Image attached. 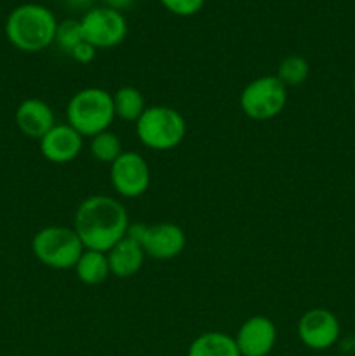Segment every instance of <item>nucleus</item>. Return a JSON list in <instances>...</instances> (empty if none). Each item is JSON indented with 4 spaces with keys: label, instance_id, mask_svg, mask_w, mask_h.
Masks as SVG:
<instances>
[{
    "label": "nucleus",
    "instance_id": "nucleus-1",
    "mask_svg": "<svg viewBox=\"0 0 355 356\" xmlns=\"http://www.w3.org/2000/svg\"><path fill=\"white\" fill-rule=\"evenodd\" d=\"M131 219L120 200L108 195H93L82 200L73 216V229L84 249L108 252L127 236Z\"/></svg>",
    "mask_w": 355,
    "mask_h": 356
},
{
    "label": "nucleus",
    "instance_id": "nucleus-2",
    "mask_svg": "<svg viewBox=\"0 0 355 356\" xmlns=\"http://www.w3.org/2000/svg\"><path fill=\"white\" fill-rule=\"evenodd\" d=\"M58 19L51 9L40 3L17 6L7 16V40L23 52H40L54 44Z\"/></svg>",
    "mask_w": 355,
    "mask_h": 356
},
{
    "label": "nucleus",
    "instance_id": "nucleus-3",
    "mask_svg": "<svg viewBox=\"0 0 355 356\" xmlns=\"http://www.w3.org/2000/svg\"><path fill=\"white\" fill-rule=\"evenodd\" d=\"M66 120L82 138H93L108 131L115 120L113 97L101 87L80 89L70 97Z\"/></svg>",
    "mask_w": 355,
    "mask_h": 356
},
{
    "label": "nucleus",
    "instance_id": "nucleus-4",
    "mask_svg": "<svg viewBox=\"0 0 355 356\" xmlns=\"http://www.w3.org/2000/svg\"><path fill=\"white\" fill-rule=\"evenodd\" d=\"M136 134L143 146L153 152H167L183 143L187 122L183 115L171 106L153 104L136 122Z\"/></svg>",
    "mask_w": 355,
    "mask_h": 356
},
{
    "label": "nucleus",
    "instance_id": "nucleus-5",
    "mask_svg": "<svg viewBox=\"0 0 355 356\" xmlns=\"http://www.w3.org/2000/svg\"><path fill=\"white\" fill-rule=\"evenodd\" d=\"M33 256L52 270H73L84 249L79 235L66 226H47L31 240Z\"/></svg>",
    "mask_w": 355,
    "mask_h": 356
},
{
    "label": "nucleus",
    "instance_id": "nucleus-6",
    "mask_svg": "<svg viewBox=\"0 0 355 356\" xmlns=\"http://www.w3.org/2000/svg\"><path fill=\"white\" fill-rule=\"evenodd\" d=\"M240 110L253 120H270L287 104V87L275 75L258 76L251 80L240 92Z\"/></svg>",
    "mask_w": 355,
    "mask_h": 356
},
{
    "label": "nucleus",
    "instance_id": "nucleus-7",
    "mask_svg": "<svg viewBox=\"0 0 355 356\" xmlns=\"http://www.w3.org/2000/svg\"><path fill=\"white\" fill-rule=\"evenodd\" d=\"M129 236L136 240L145 250L146 257L157 261H169L180 256L187 245V235L178 225L169 221L153 222H131Z\"/></svg>",
    "mask_w": 355,
    "mask_h": 356
},
{
    "label": "nucleus",
    "instance_id": "nucleus-8",
    "mask_svg": "<svg viewBox=\"0 0 355 356\" xmlns=\"http://www.w3.org/2000/svg\"><path fill=\"white\" fill-rule=\"evenodd\" d=\"M84 40L96 49H111L127 37V21L124 14L110 7H90L80 19Z\"/></svg>",
    "mask_w": 355,
    "mask_h": 356
},
{
    "label": "nucleus",
    "instance_id": "nucleus-9",
    "mask_svg": "<svg viewBox=\"0 0 355 356\" xmlns=\"http://www.w3.org/2000/svg\"><path fill=\"white\" fill-rule=\"evenodd\" d=\"M110 181L122 198H138L146 193L152 172L145 156L136 152H122L110 165Z\"/></svg>",
    "mask_w": 355,
    "mask_h": 356
},
{
    "label": "nucleus",
    "instance_id": "nucleus-10",
    "mask_svg": "<svg viewBox=\"0 0 355 356\" xmlns=\"http://www.w3.org/2000/svg\"><path fill=\"white\" fill-rule=\"evenodd\" d=\"M299 341L313 351H324L338 343L341 334L340 320L326 308L308 309L298 320L296 327Z\"/></svg>",
    "mask_w": 355,
    "mask_h": 356
},
{
    "label": "nucleus",
    "instance_id": "nucleus-11",
    "mask_svg": "<svg viewBox=\"0 0 355 356\" xmlns=\"http://www.w3.org/2000/svg\"><path fill=\"white\" fill-rule=\"evenodd\" d=\"M235 343L240 356H268L277 343V327L268 316H251L237 330Z\"/></svg>",
    "mask_w": 355,
    "mask_h": 356
},
{
    "label": "nucleus",
    "instance_id": "nucleus-12",
    "mask_svg": "<svg viewBox=\"0 0 355 356\" xmlns=\"http://www.w3.org/2000/svg\"><path fill=\"white\" fill-rule=\"evenodd\" d=\"M38 143L44 159L52 163L73 162L84 148V138L68 124H56Z\"/></svg>",
    "mask_w": 355,
    "mask_h": 356
},
{
    "label": "nucleus",
    "instance_id": "nucleus-13",
    "mask_svg": "<svg viewBox=\"0 0 355 356\" xmlns=\"http://www.w3.org/2000/svg\"><path fill=\"white\" fill-rule=\"evenodd\" d=\"M16 125L26 138L40 141L56 125L54 111L45 101L38 97H28L17 106Z\"/></svg>",
    "mask_w": 355,
    "mask_h": 356
},
{
    "label": "nucleus",
    "instance_id": "nucleus-14",
    "mask_svg": "<svg viewBox=\"0 0 355 356\" xmlns=\"http://www.w3.org/2000/svg\"><path fill=\"white\" fill-rule=\"evenodd\" d=\"M110 273L117 278H131L143 268L146 254L132 236H124L106 252Z\"/></svg>",
    "mask_w": 355,
    "mask_h": 356
},
{
    "label": "nucleus",
    "instance_id": "nucleus-15",
    "mask_svg": "<svg viewBox=\"0 0 355 356\" xmlns=\"http://www.w3.org/2000/svg\"><path fill=\"white\" fill-rule=\"evenodd\" d=\"M187 356H240L235 337L226 332H204L188 346Z\"/></svg>",
    "mask_w": 355,
    "mask_h": 356
},
{
    "label": "nucleus",
    "instance_id": "nucleus-16",
    "mask_svg": "<svg viewBox=\"0 0 355 356\" xmlns=\"http://www.w3.org/2000/svg\"><path fill=\"white\" fill-rule=\"evenodd\" d=\"M73 270H75L77 278L86 285L103 284L111 275L106 252H100V250H84Z\"/></svg>",
    "mask_w": 355,
    "mask_h": 356
},
{
    "label": "nucleus",
    "instance_id": "nucleus-17",
    "mask_svg": "<svg viewBox=\"0 0 355 356\" xmlns=\"http://www.w3.org/2000/svg\"><path fill=\"white\" fill-rule=\"evenodd\" d=\"M113 97L115 118L125 122H138V118L145 113L146 101L139 89L132 86H124L111 94Z\"/></svg>",
    "mask_w": 355,
    "mask_h": 356
},
{
    "label": "nucleus",
    "instance_id": "nucleus-18",
    "mask_svg": "<svg viewBox=\"0 0 355 356\" xmlns=\"http://www.w3.org/2000/svg\"><path fill=\"white\" fill-rule=\"evenodd\" d=\"M89 152L97 162L110 163L111 165L122 155L124 149H122L120 138L108 129V131H103L90 138Z\"/></svg>",
    "mask_w": 355,
    "mask_h": 356
},
{
    "label": "nucleus",
    "instance_id": "nucleus-19",
    "mask_svg": "<svg viewBox=\"0 0 355 356\" xmlns=\"http://www.w3.org/2000/svg\"><path fill=\"white\" fill-rule=\"evenodd\" d=\"M310 65L303 56L291 54L285 56L277 68V79L284 83L285 87H298L308 79Z\"/></svg>",
    "mask_w": 355,
    "mask_h": 356
},
{
    "label": "nucleus",
    "instance_id": "nucleus-20",
    "mask_svg": "<svg viewBox=\"0 0 355 356\" xmlns=\"http://www.w3.org/2000/svg\"><path fill=\"white\" fill-rule=\"evenodd\" d=\"M84 42V33L82 26H80V21L77 19H65L61 23H58V30H56V38L54 44H58V47L63 52H72L77 45Z\"/></svg>",
    "mask_w": 355,
    "mask_h": 356
},
{
    "label": "nucleus",
    "instance_id": "nucleus-21",
    "mask_svg": "<svg viewBox=\"0 0 355 356\" xmlns=\"http://www.w3.org/2000/svg\"><path fill=\"white\" fill-rule=\"evenodd\" d=\"M171 14L181 17H188L197 14L204 7L205 0H159Z\"/></svg>",
    "mask_w": 355,
    "mask_h": 356
},
{
    "label": "nucleus",
    "instance_id": "nucleus-22",
    "mask_svg": "<svg viewBox=\"0 0 355 356\" xmlns=\"http://www.w3.org/2000/svg\"><path fill=\"white\" fill-rule=\"evenodd\" d=\"M96 51L97 49L94 47V45H90L89 42L84 40L80 42L72 52H70V56H72L77 63H80V65H87V63L94 61V58H96Z\"/></svg>",
    "mask_w": 355,
    "mask_h": 356
},
{
    "label": "nucleus",
    "instance_id": "nucleus-23",
    "mask_svg": "<svg viewBox=\"0 0 355 356\" xmlns=\"http://www.w3.org/2000/svg\"><path fill=\"white\" fill-rule=\"evenodd\" d=\"M103 2H104V7H110V9L122 13V10L129 9L136 0H103Z\"/></svg>",
    "mask_w": 355,
    "mask_h": 356
},
{
    "label": "nucleus",
    "instance_id": "nucleus-24",
    "mask_svg": "<svg viewBox=\"0 0 355 356\" xmlns=\"http://www.w3.org/2000/svg\"><path fill=\"white\" fill-rule=\"evenodd\" d=\"M68 6H72L73 9H87L89 10L93 7L94 0H65Z\"/></svg>",
    "mask_w": 355,
    "mask_h": 356
},
{
    "label": "nucleus",
    "instance_id": "nucleus-25",
    "mask_svg": "<svg viewBox=\"0 0 355 356\" xmlns=\"http://www.w3.org/2000/svg\"><path fill=\"white\" fill-rule=\"evenodd\" d=\"M352 87H354V94H355V76H354V82H352Z\"/></svg>",
    "mask_w": 355,
    "mask_h": 356
}]
</instances>
